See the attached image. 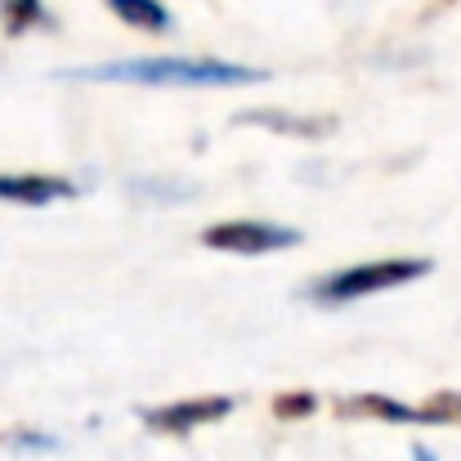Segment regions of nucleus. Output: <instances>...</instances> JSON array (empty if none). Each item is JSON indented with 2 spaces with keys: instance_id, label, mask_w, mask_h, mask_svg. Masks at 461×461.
Returning <instances> with one entry per match:
<instances>
[{
  "instance_id": "9",
  "label": "nucleus",
  "mask_w": 461,
  "mask_h": 461,
  "mask_svg": "<svg viewBox=\"0 0 461 461\" xmlns=\"http://www.w3.org/2000/svg\"><path fill=\"white\" fill-rule=\"evenodd\" d=\"M0 23L9 36H23L32 27H54V18L41 0H0Z\"/></svg>"
},
{
  "instance_id": "10",
  "label": "nucleus",
  "mask_w": 461,
  "mask_h": 461,
  "mask_svg": "<svg viewBox=\"0 0 461 461\" xmlns=\"http://www.w3.org/2000/svg\"><path fill=\"white\" fill-rule=\"evenodd\" d=\"M5 448H14V453H59V435H50V430H32V426H18V430L5 435Z\"/></svg>"
},
{
  "instance_id": "1",
  "label": "nucleus",
  "mask_w": 461,
  "mask_h": 461,
  "mask_svg": "<svg viewBox=\"0 0 461 461\" xmlns=\"http://www.w3.org/2000/svg\"><path fill=\"white\" fill-rule=\"evenodd\" d=\"M72 81H131V86H260L269 72L229 59H113L99 68L63 72Z\"/></svg>"
},
{
  "instance_id": "2",
  "label": "nucleus",
  "mask_w": 461,
  "mask_h": 461,
  "mask_svg": "<svg viewBox=\"0 0 461 461\" xmlns=\"http://www.w3.org/2000/svg\"><path fill=\"white\" fill-rule=\"evenodd\" d=\"M421 274H430V260H372V265H354V269H336V274L318 278L309 287V296L318 305H345V301H358V296H372L385 287H403Z\"/></svg>"
},
{
  "instance_id": "7",
  "label": "nucleus",
  "mask_w": 461,
  "mask_h": 461,
  "mask_svg": "<svg viewBox=\"0 0 461 461\" xmlns=\"http://www.w3.org/2000/svg\"><path fill=\"white\" fill-rule=\"evenodd\" d=\"M242 126H269V131H283V135H301V140H318V135H331V117H292L283 108H251L238 117Z\"/></svg>"
},
{
  "instance_id": "11",
  "label": "nucleus",
  "mask_w": 461,
  "mask_h": 461,
  "mask_svg": "<svg viewBox=\"0 0 461 461\" xmlns=\"http://www.w3.org/2000/svg\"><path fill=\"white\" fill-rule=\"evenodd\" d=\"M313 408H318V399H313L309 390H287V394L274 399V417H283V421H301Z\"/></svg>"
},
{
  "instance_id": "13",
  "label": "nucleus",
  "mask_w": 461,
  "mask_h": 461,
  "mask_svg": "<svg viewBox=\"0 0 461 461\" xmlns=\"http://www.w3.org/2000/svg\"><path fill=\"white\" fill-rule=\"evenodd\" d=\"M412 461H439V457H435L430 448H412Z\"/></svg>"
},
{
  "instance_id": "4",
  "label": "nucleus",
  "mask_w": 461,
  "mask_h": 461,
  "mask_svg": "<svg viewBox=\"0 0 461 461\" xmlns=\"http://www.w3.org/2000/svg\"><path fill=\"white\" fill-rule=\"evenodd\" d=\"M233 412V399L229 394H206V399H184V403H166V408H144V426L161 430V435H188L193 426H206V421H220Z\"/></svg>"
},
{
  "instance_id": "6",
  "label": "nucleus",
  "mask_w": 461,
  "mask_h": 461,
  "mask_svg": "<svg viewBox=\"0 0 461 461\" xmlns=\"http://www.w3.org/2000/svg\"><path fill=\"white\" fill-rule=\"evenodd\" d=\"M336 412H340V417H376V421H394V426H430L426 408H408V403L385 399V394H354V399H340Z\"/></svg>"
},
{
  "instance_id": "8",
  "label": "nucleus",
  "mask_w": 461,
  "mask_h": 461,
  "mask_svg": "<svg viewBox=\"0 0 461 461\" xmlns=\"http://www.w3.org/2000/svg\"><path fill=\"white\" fill-rule=\"evenodd\" d=\"M104 5H108L122 23H131V27H140V32H153V36L175 27V18H170V9H166L161 0H104Z\"/></svg>"
},
{
  "instance_id": "5",
  "label": "nucleus",
  "mask_w": 461,
  "mask_h": 461,
  "mask_svg": "<svg viewBox=\"0 0 461 461\" xmlns=\"http://www.w3.org/2000/svg\"><path fill=\"white\" fill-rule=\"evenodd\" d=\"M77 197V184L63 175H0V202L14 206H50Z\"/></svg>"
},
{
  "instance_id": "12",
  "label": "nucleus",
  "mask_w": 461,
  "mask_h": 461,
  "mask_svg": "<svg viewBox=\"0 0 461 461\" xmlns=\"http://www.w3.org/2000/svg\"><path fill=\"white\" fill-rule=\"evenodd\" d=\"M426 417H430V426H448V421H461V394H435L430 403H426Z\"/></svg>"
},
{
  "instance_id": "3",
  "label": "nucleus",
  "mask_w": 461,
  "mask_h": 461,
  "mask_svg": "<svg viewBox=\"0 0 461 461\" xmlns=\"http://www.w3.org/2000/svg\"><path fill=\"white\" fill-rule=\"evenodd\" d=\"M211 251H233V256H269V251H292L301 247V229L287 224H265V220H229L211 224L202 233Z\"/></svg>"
}]
</instances>
